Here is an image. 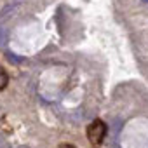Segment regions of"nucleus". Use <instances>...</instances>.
<instances>
[{
	"label": "nucleus",
	"instance_id": "1",
	"mask_svg": "<svg viewBox=\"0 0 148 148\" xmlns=\"http://www.w3.org/2000/svg\"><path fill=\"white\" fill-rule=\"evenodd\" d=\"M106 134H108V125L101 119H96L87 125V139L94 148H99L105 143Z\"/></svg>",
	"mask_w": 148,
	"mask_h": 148
},
{
	"label": "nucleus",
	"instance_id": "2",
	"mask_svg": "<svg viewBox=\"0 0 148 148\" xmlns=\"http://www.w3.org/2000/svg\"><path fill=\"white\" fill-rule=\"evenodd\" d=\"M9 84V75H7V71L0 66V91H4Z\"/></svg>",
	"mask_w": 148,
	"mask_h": 148
},
{
	"label": "nucleus",
	"instance_id": "3",
	"mask_svg": "<svg viewBox=\"0 0 148 148\" xmlns=\"http://www.w3.org/2000/svg\"><path fill=\"white\" fill-rule=\"evenodd\" d=\"M5 56H7V59H9L11 63H14V64H21V63L25 61V58H19V56H16L14 52H7Z\"/></svg>",
	"mask_w": 148,
	"mask_h": 148
},
{
	"label": "nucleus",
	"instance_id": "4",
	"mask_svg": "<svg viewBox=\"0 0 148 148\" xmlns=\"http://www.w3.org/2000/svg\"><path fill=\"white\" fill-rule=\"evenodd\" d=\"M7 30L5 28H2V26H0V45H4L5 42H7Z\"/></svg>",
	"mask_w": 148,
	"mask_h": 148
},
{
	"label": "nucleus",
	"instance_id": "5",
	"mask_svg": "<svg viewBox=\"0 0 148 148\" xmlns=\"http://www.w3.org/2000/svg\"><path fill=\"white\" fill-rule=\"evenodd\" d=\"M59 148H77V146H73V145H70V143H63Z\"/></svg>",
	"mask_w": 148,
	"mask_h": 148
},
{
	"label": "nucleus",
	"instance_id": "6",
	"mask_svg": "<svg viewBox=\"0 0 148 148\" xmlns=\"http://www.w3.org/2000/svg\"><path fill=\"white\" fill-rule=\"evenodd\" d=\"M0 148H9L7 145H4V143H0Z\"/></svg>",
	"mask_w": 148,
	"mask_h": 148
},
{
	"label": "nucleus",
	"instance_id": "7",
	"mask_svg": "<svg viewBox=\"0 0 148 148\" xmlns=\"http://www.w3.org/2000/svg\"><path fill=\"white\" fill-rule=\"evenodd\" d=\"M19 148H26V146H19Z\"/></svg>",
	"mask_w": 148,
	"mask_h": 148
},
{
	"label": "nucleus",
	"instance_id": "8",
	"mask_svg": "<svg viewBox=\"0 0 148 148\" xmlns=\"http://www.w3.org/2000/svg\"><path fill=\"white\" fill-rule=\"evenodd\" d=\"M143 2H148V0H143Z\"/></svg>",
	"mask_w": 148,
	"mask_h": 148
}]
</instances>
